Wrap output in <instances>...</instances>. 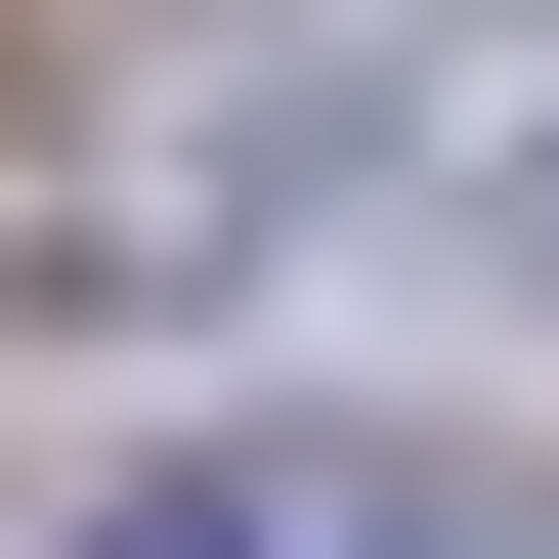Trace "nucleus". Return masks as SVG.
Segmentation results:
<instances>
[{"label":"nucleus","mask_w":559,"mask_h":559,"mask_svg":"<svg viewBox=\"0 0 559 559\" xmlns=\"http://www.w3.org/2000/svg\"><path fill=\"white\" fill-rule=\"evenodd\" d=\"M86 559H559L516 474H388V430H259V474H173V516H86Z\"/></svg>","instance_id":"f257e3e1"}]
</instances>
